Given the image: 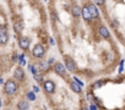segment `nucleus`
<instances>
[{
	"label": "nucleus",
	"instance_id": "nucleus-25",
	"mask_svg": "<svg viewBox=\"0 0 125 110\" xmlns=\"http://www.w3.org/2000/svg\"><path fill=\"white\" fill-rule=\"evenodd\" d=\"M81 110H88V108H86V106H83V108H82Z\"/></svg>",
	"mask_w": 125,
	"mask_h": 110
},
{
	"label": "nucleus",
	"instance_id": "nucleus-3",
	"mask_svg": "<svg viewBox=\"0 0 125 110\" xmlns=\"http://www.w3.org/2000/svg\"><path fill=\"white\" fill-rule=\"evenodd\" d=\"M64 66H65V69H68L71 72H74L76 70V65H75L74 60L71 58H69V56H65V65Z\"/></svg>",
	"mask_w": 125,
	"mask_h": 110
},
{
	"label": "nucleus",
	"instance_id": "nucleus-7",
	"mask_svg": "<svg viewBox=\"0 0 125 110\" xmlns=\"http://www.w3.org/2000/svg\"><path fill=\"white\" fill-rule=\"evenodd\" d=\"M14 77L16 80H20V81H23L25 80V72L22 70V67H17L14 72Z\"/></svg>",
	"mask_w": 125,
	"mask_h": 110
},
{
	"label": "nucleus",
	"instance_id": "nucleus-20",
	"mask_svg": "<svg viewBox=\"0 0 125 110\" xmlns=\"http://www.w3.org/2000/svg\"><path fill=\"white\" fill-rule=\"evenodd\" d=\"M30 67H31V71L33 72V75H37V69H36V67H34L33 65H31Z\"/></svg>",
	"mask_w": 125,
	"mask_h": 110
},
{
	"label": "nucleus",
	"instance_id": "nucleus-14",
	"mask_svg": "<svg viewBox=\"0 0 125 110\" xmlns=\"http://www.w3.org/2000/svg\"><path fill=\"white\" fill-rule=\"evenodd\" d=\"M38 66H39V70L47 71V70L49 69V63H48V61H44V60H41L39 64H38Z\"/></svg>",
	"mask_w": 125,
	"mask_h": 110
},
{
	"label": "nucleus",
	"instance_id": "nucleus-18",
	"mask_svg": "<svg viewBox=\"0 0 125 110\" xmlns=\"http://www.w3.org/2000/svg\"><path fill=\"white\" fill-rule=\"evenodd\" d=\"M101 86H103V81H98V82H96V83L93 84L94 88H99Z\"/></svg>",
	"mask_w": 125,
	"mask_h": 110
},
{
	"label": "nucleus",
	"instance_id": "nucleus-13",
	"mask_svg": "<svg viewBox=\"0 0 125 110\" xmlns=\"http://www.w3.org/2000/svg\"><path fill=\"white\" fill-rule=\"evenodd\" d=\"M70 87H71V89H73L75 93H77V94H80V93H81V91H82V89H81V86H79L75 81L70 83Z\"/></svg>",
	"mask_w": 125,
	"mask_h": 110
},
{
	"label": "nucleus",
	"instance_id": "nucleus-17",
	"mask_svg": "<svg viewBox=\"0 0 125 110\" xmlns=\"http://www.w3.org/2000/svg\"><path fill=\"white\" fill-rule=\"evenodd\" d=\"M27 98H28L30 100H34V99H36V94H34L33 92H28V93H27Z\"/></svg>",
	"mask_w": 125,
	"mask_h": 110
},
{
	"label": "nucleus",
	"instance_id": "nucleus-19",
	"mask_svg": "<svg viewBox=\"0 0 125 110\" xmlns=\"http://www.w3.org/2000/svg\"><path fill=\"white\" fill-rule=\"evenodd\" d=\"M1 33H6V28H5V26H4V25L0 26V34H1Z\"/></svg>",
	"mask_w": 125,
	"mask_h": 110
},
{
	"label": "nucleus",
	"instance_id": "nucleus-15",
	"mask_svg": "<svg viewBox=\"0 0 125 110\" xmlns=\"http://www.w3.org/2000/svg\"><path fill=\"white\" fill-rule=\"evenodd\" d=\"M71 11H73V15H74L75 17H79V16L81 15V9H80L77 5H74V6L71 8Z\"/></svg>",
	"mask_w": 125,
	"mask_h": 110
},
{
	"label": "nucleus",
	"instance_id": "nucleus-2",
	"mask_svg": "<svg viewBox=\"0 0 125 110\" xmlns=\"http://www.w3.org/2000/svg\"><path fill=\"white\" fill-rule=\"evenodd\" d=\"M44 53H45V49H44V46L42 44H37L33 48V50H32V54H33L34 58H42L44 55Z\"/></svg>",
	"mask_w": 125,
	"mask_h": 110
},
{
	"label": "nucleus",
	"instance_id": "nucleus-22",
	"mask_svg": "<svg viewBox=\"0 0 125 110\" xmlns=\"http://www.w3.org/2000/svg\"><path fill=\"white\" fill-rule=\"evenodd\" d=\"M90 109H91V110H97L96 105H93V104H91V105H90Z\"/></svg>",
	"mask_w": 125,
	"mask_h": 110
},
{
	"label": "nucleus",
	"instance_id": "nucleus-10",
	"mask_svg": "<svg viewBox=\"0 0 125 110\" xmlns=\"http://www.w3.org/2000/svg\"><path fill=\"white\" fill-rule=\"evenodd\" d=\"M98 33H99V36L101 37H103V38H109V31H108V28L107 27H104V26H101L99 27V29H98Z\"/></svg>",
	"mask_w": 125,
	"mask_h": 110
},
{
	"label": "nucleus",
	"instance_id": "nucleus-21",
	"mask_svg": "<svg viewBox=\"0 0 125 110\" xmlns=\"http://www.w3.org/2000/svg\"><path fill=\"white\" fill-rule=\"evenodd\" d=\"M34 80L38 81V82H41V81H42V76H39V75H34Z\"/></svg>",
	"mask_w": 125,
	"mask_h": 110
},
{
	"label": "nucleus",
	"instance_id": "nucleus-9",
	"mask_svg": "<svg viewBox=\"0 0 125 110\" xmlns=\"http://www.w3.org/2000/svg\"><path fill=\"white\" fill-rule=\"evenodd\" d=\"M88 10H90V14L92 16V18H97L99 16V12H98V9L94 6V5H88Z\"/></svg>",
	"mask_w": 125,
	"mask_h": 110
},
{
	"label": "nucleus",
	"instance_id": "nucleus-1",
	"mask_svg": "<svg viewBox=\"0 0 125 110\" xmlns=\"http://www.w3.org/2000/svg\"><path fill=\"white\" fill-rule=\"evenodd\" d=\"M4 91L6 94H15L17 92V83L14 81V80H9L5 82V86H4Z\"/></svg>",
	"mask_w": 125,
	"mask_h": 110
},
{
	"label": "nucleus",
	"instance_id": "nucleus-23",
	"mask_svg": "<svg viewBox=\"0 0 125 110\" xmlns=\"http://www.w3.org/2000/svg\"><path fill=\"white\" fill-rule=\"evenodd\" d=\"M38 91H39V88H38V87H36V86H34V88H33V93H37V92H38Z\"/></svg>",
	"mask_w": 125,
	"mask_h": 110
},
{
	"label": "nucleus",
	"instance_id": "nucleus-5",
	"mask_svg": "<svg viewBox=\"0 0 125 110\" xmlns=\"http://www.w3.org/2000/svg\"><path fill=\"white\" fill-rule=\"evenodd\" d=\"M19 44H20V48H22L23 50H26V49L30 48L31 40H30V38H27V37H21V38L19 39Z\"/></svg>",
	"mask_w": 125,
	"mask_h": 110
},
{
	"label": "nucleus",
	"instance_id": "nucleus-6",
	"mask_svg": "<svg viewBox=\"0 0 125 110\" xmlns=\"http://www.w3.org/2000/svg\"><path fill=\"white\" fill-rule=\"evenodd\" d=\"M54 71H55L58 75H60V76H64V75H65L66 69H65V66L62 65V64L58 63V64H55V65H54Z\"/></svg>",
	"mask_w": 125,
	"mask_h": 110
},
{
	"label": "nucleus",
	"instance_id": "nucleus-4",
	"mask_svg": "<svg viewBox=\"0 0 125 110\" xmlns=\"http://www.w3.org/2000/svg\"><path fill=\"white\" fill-rule=\"evenodd\" d=\"M43 87H44V91L49 94L54 93V91H55V84H54L53 81H45L43 83Z\"/></svg>",
	"mask_w": 125,
	"mask_h": 110
},
{
	"label": "nucleus",
	"instance_id": "nucleus-11",
	"mask_svg": "<svg viewBox=\"0 0 125 110\" xmlns=\"http://www.w3.org/2000/svg\"><path fill=\"white\" fill-rule=\"evenodd\" d=\"M14 28H15L16 32H22V29H23V23H22V21L15 20V21H14Z\"/></svg>",
	"mask_w": 125,
	"mask_h": 110
},
{
	"label": "nucleus",
	"instance_id": "nucleus-24",
	"mask_svg": "<svg viewBox=\"0 0 125 110\" xmlns=\"http://www.w3.org/2000/svg\"><path fill=\"white\" fill-rule=\"evenodd\" d=\"M103 4H104L103 1H97V5H103Z\"/></svg>",
	"mask_w": 125,
	"mask_h": 110
},
{
	"label": "nucleus",
	"instance_id": "nucleus-8",
	"mask_svg": "<svg viewBox=\"0 0 125 110\" xmlns=\"http://www.w3.org/2000/svg\"><path fill=\"white\" fill-rule=\"evenodd\" d=\"M81 15H82V17H83L86 21H91V20H92V16H91V14H90L88 6H83V8L81 9Z\"/></svg>",
	"mask_w": 125,
	"mask_h": 110
},
{
	"label": "nucleus",
	"instance_id": "nucleus-16",
	"mask_svg": "<svg viewBox=\"0 0 125 110\" xmlns=\"http://www.w3.org/2000/svg\"><path fill=\"white\" fill-rule=\"evenodd\" d=\"M8 40H9V37H8L6 33H1V34H0V44H6Z\"/></svg>",
	"mask_w": 125,
	"mask_h": 110
},
{
	"label": "nucleus",
	"instance_id": "nucleus-12",
	"mask_svg": "<svg viewBox=\"0 0 125 110\" xmlns=\"http://www.w3.org/2000/svg\"><path fill=\"white\" fill-rule=\"evenodd\" d=\"M17 109L19 110H28L30 109V105H28V103L26 100H20L17 103Z\"/></svg>",
	"mask_w": 125,
	"mask_h": 110
},
{
	"label": "nucleus",
	"instance_id": "nucleus-26",
	"mask_svg": "<svg viewBox=\"0 0 125 110\" xmlns=\"http://www.w3.org/2000/svg\"><path fill=\"white\" fill-rule=\"evenodd\" d=\"M0 108H1V99H0Z\"/></svg>",
	"mask_w": 125,
	"mask_h": 110
},
{
	"label": "nucleus",
	"instance_id": "nucleus-27",
	"mask_svg": "<svg viewBox=\"0 0 125 110\" xmlns=\"http://www.w3.org/2000/svg\"><path fill=\"white\" fill-rule=\"evenodd\" d=\"M55 110H60V109H55Z\"/></svg>",
	"mask_w": 125,
	"mask_h": 110
}]
</instances>
